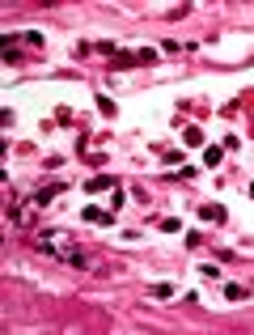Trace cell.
<instances>
[{
  "label": "cell",
  "mask_w": 254,
  "mask_h": 335,
  "mask_svg": "<svg viewBox=\"0 0 254 335\" xmlns=\"http://www.w3.org/2000/svg\"><path fill=\"white\" fill-rule=\"evenodd\" d=\"M187 144H204V132H199V128H187Z\"/></svg>",
  "instance_id": "cell-1"
}]
</instances>
